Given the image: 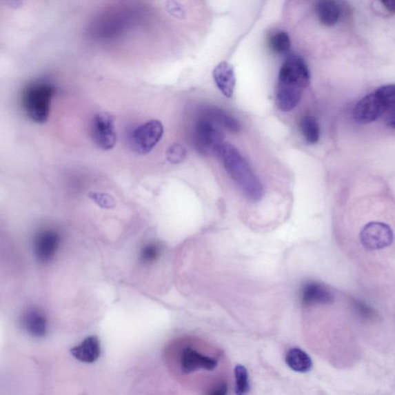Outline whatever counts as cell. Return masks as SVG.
Segmentation results:
<instances>
[{
    "instance_id": "19",
    "label": "cell",
    "mask_w": 395,
    "mask_h": 395,
    "mask_svg": "<svg viewBox=\"0 0 395 395\" xmlns=\"http://www.w3.org/2000/svg\"><path fill=\"white\" fill-rule=\"evenodd\" d=\"M269 47L276 54H287L291 48L289 34L284 31L276 32V33L270 37Z\"/></svg>"
},
{
    "instance_id": "28",
    "label": "cell",
    "mask_w": 395,
    "mask_h": 395,
    "mask_svg": "<svg viewBox=\"0 0 395 395\" xmlns=\"http://www.w3.org/2000/svg\"><path fill=\"white\" fill-rule=\"evenodd\" d=\"M390 114V118L389 120H388V122H389V125L392 128H395V112H392Z\"/></svg>"
},
{
    "instance_id": "11",
    "label": "cell",
    "mask_w": 395,
    "mask_h": 395,
    "mask_svg": "<svg viewBox=\"0 0 395 395\" xmlns=\"http://www.w3.org/2000/svg\"><path fill=\"white\" fill-rule=\"evenodd\" d=\"M26 332L36 338H41L48 333V320L41 309L30 307L26 310L21 318Z\"/></svg>"
},
{
    "instance_id": "1",
    "label": "cell",
    "mask_w": 395,
    "mask_h": 395,
    "mask_svg": "<svg viewBox=\"0 0 395 395\" xmlns=\"http://www.w3.org/2000/svg\"><path fill=\"white\" fill-rule=\"evenodd\" d=\"M310 81V70L303 58L290 56L281 68L276 87V103L282 112L292 111L300 103L303 89Z\"/></svg>"
},
{
    "instance_id": "4",
    "label": "cell",
    "mask_w": 395,
    "mask_h": 395,
    "mask_svg": "<svg viewBox=\"0 0 395 395\" xmlns=\"http://www.w3.org/2000/svg\"><path fill=\"white\" fill-rule=\"evenodd\" d=\"M222 129L204 114L197 123L194 133V143L196 150L205 156L218 155L225 144Z\"/></svg>"
},
{
    "instance_id": "22",
    "label": "cell",
    "mask_w": 395,
    "mask_h": 395,
    "mask_svg": "<svg viewBox=\"0 0 395 395\" xmlns=\"http://www.w3.org/2000/svg\"><path fill=\"white\" fill-rule=\"evenodd\" d=\"M88 196L100 208L103 210H112L115 208V199L109 194L99 192H90Z\"/></svg>"
},
{
    "instance_id": "18",
    "label": "cell",
    "mask_w": 395,
    "mask_h": 395,
    "mask_svg": "<svg viewBox=\"0 0 395 395\" xmlns=\"http://www.w3.org/2000/svg\"><path fill=\"white\" fill-rule=\"evenodd\" d=\"M301 130L309 144L314 145L320 140L321 130L318 122L312 116H304L301 121Z\"/></svg>"
},
{
    "instance_id": "17",
    "label": "cell",
    "mask_w": 395,
    "mask_h": 395,
    "mask_svg": "<svg viewBox=\"0 0 395 395\" xmlns=\"http://www.w3.org/2000/svg\"><path fill=\"white\" fill-rule=\"evenodd\" d=\"M205 114L208 116L220 128L226 129L230 132L237 133L241 131V125L239 121L222 110L212 108L207 111Z\"/></svg>"
},
{
    "instance_id": "13",
    "label": "cell",
    "mask_w": 395,
    "mask_h": 395,
    "mask_svg": "<svg viewBox=\"0 0 395 395\" xmlns=\"http://www.w3.org/2000/svg\"><path fill=\"white\" fill-rule=\"evenodd\" d=\"M212 74L220 92L227 98H232L236 88V75L231 64L228 62L219 63Z\"/></svg>"
},
{
    "instance_id": "21",
    "label": "cell",
    "mask_w": 395,
    "mask_h": 395,
    "mask_svg": "<svg viewBox=\"0 0 395 395\" xmlns=\"http://www.w3.org/2000/svg\"><path fill=\"white\" fill-rule=\"evenodd\" d=\"M236 393L245 394L250 390L249 375L247 368L242 365H237L235 369Z\"/></svg>"
},
{
    "instance_id": "16",
    "label": "cell",
    "mask_w": 395,
    "mask_h": 395,
    "mask_svg": "<svg viewBox=\"0 0 395 395\" xmlns=\"http://www.w3.org/2000/svg\"><path fill=\"white\" fill-rule=\"evenodd\" d=\"M285 360L291 370L298 373H307L312 370L313 366L310 356L299 348L290 350Z\"/></svg>"
},
{
    "instance_id": "27",
    "label": "cell",
    "mask_w": 395,
    "mask_h": 395,
    "mask_svg": "<svg viewBox=\"0 0 395 395\" xmlns=\"http://www.w3.org/2000/svg\"><path fill=\"white\" fill-rule=\"evenodd\" d=\"M387 11L395 14V0H381Z\"/></svg>"
},
{
    "instance_id": "2",
    "label": "cell",
    "mask_w": 395,
    "mask_h": 395,
    "mask_svg": "<svg viewBox=\"0 0 395 395\" xmlns=\"http://www.w3.org/2000/svg\"><path fill=\"white\" fill-rule=\"evenodd\" d=\"M218 156L221 159L225 171L245 196L255 202L262 199L261 181L236 148L225 143L220 149Z\"/></svg>"
},
{
    "instance_id": "14",
    "label": "cell",
    "mask_w": 395,
    "mask_h": 395,
    "mask_svg": "<svg viewBox=\"0 0 395 395\" xmlns=\"http://www.w3.org/2000/svg\"><path fill=\"white\" fill-rule=\"evenodd\" d=\"M301 300L306 306L329 304L334 301V296L323 285L310 282L304 285L301 291Z\"/></svg>"
},
{
    "instance_id": "12",
    "label": "cell",
    "mask_w": 395,
    "mask_h": 395,
    "mask_svg": "<svg viewBox=\"0 0 395 395\" xmlns=\"http://www.w3.org/2000/svg\"><path fill=\"white\" fill-rule=\"evenodd\" d=\"M70 354L77 361L93 364L101 357V341L97 336H89L80 345L71 348Z\"/></svg>"
},
{
    "instance_id": "25",
    "label": "cell",
    "mask_w": 395,
    "mask_h": 395,
    "mask_svg": "<svg viewBox=\"0 0 395 395\" xmlns=\"http://www.w3.org/2000/svg\"><path fill=\"white\" fill-rule=\"evenodd\" d=\"M168 8H170V12H172V14H174V16H176V17L179 18L184 17L185 11L177 2L174 1L170 2V6H168Z\"/></svg>"
},
{
    "instance_id": "24",
    "label": "cell",
    "mask_w": 395,
    "mask_h": 395,
    "mask_svg": "<svg viewBox=\"0 0 395 395\" xmlns=\"http://www.w3.org/2000/svg\"><path fill=\"white\" fill-rule=\"evenodd\" d=\"M387 108V112H395V84H389L376 90Z\"/></svg>"
},
{
    "instance_id": "9",
    "label": "cell",
    "mask_w": 395,
    "mask_h": 395,
    "mask_svg": "<svg viewBox=\"0 0 395 395\" xmlns=\"http://www.w3.org/2000/svg\"><path fill=\"white\" fill-rule=\"evenodd\" d=\"M61 243L59 232L44 229L37 233L34 242V256L39 263L47 264L53 261Z\"/></svg>"
},
{
    "instance_id": "26",
    "label": "cell",
    "mask_w": 395,
    "mask_h": 395,
    "mask_svg": "<svg viewBox=\"0 0 395 395\" xmlns=\"http://www.w3.org/2000/svg\"><path fill=\"white\" fill-rule=\"evenodd\" d=\"M227 393V386L225 384H220L216 386L210 393L211 395H223Z\"/></svg>"
},
{
    "instance_id": "3",
    "label": "cell",
    "mask_w": 395,
    "mask_h": 395,
    "mask_svg": "<svg viewBox=\"0 0 395 395\" xmlns=\"http://www.w3.org/2000/svg\"><path fill=\"white\" fill-rule=\"evenodd\" d=\"M54 94L55 88L50 83L37 81L28 84L21 96V105L26 115L37 124L46 123Z\"/></svg>"
},
{
    "instance_id": "6",
    "label": "cell",
    "mask_w": 395,
    "mask_h": 395,
    "mask_svg": "<svg viewBox=\"0 0 395 395\" xmlns=\"http://www.w3.org/2000/svg\"><path fill=\"white\" fill-rule=\"evenodd\" d=\"M92 133L95 145L101 150H112L117 142L114 116L108 112L95 114L92 123Z\"/></svg>"
},
{
    "instance_id": "23",
    "label": "cell",
    "mask_w": 395,
    "mask_h": 395,
    "mask_svg": "<svg viewBox=\"0 0 395 395\" xmlns=\"http://www.w3.org/2000/svg\"><path fill=\"white\" fill-rule=\"evenodd\" d=\"M167 159L172 164H180L186 158L187 151L185 148L181 144L174 143L168 148Z\"/></svg>"
},
{
    "instance_id": "10",
    "label": "cell",
    "mask_w": 395,
    "mask_h": 395,
    "mask_svg": "<svg viewBox=\"0 0 395 395\" xmlns=\"http://www.w3.org/2000/svg\"><path fill=\"white\" fill-rule=\"evenodd\" d=\"M179 365L181 372L188 374L200 370V369L209 372L215 370L218 361L188 347L184 348L180 354Z\"/></svg>"
},
{
    "instance_id": "8",
    "label": "cell",
    "mask_w": 395,
    "mask_h": 395,
    "mask_svg": "<svg viewBox=\"0 0 395 395\" xmlns=\"http://www.w3.org/2000/svg\"><path fill=\"white\" fill-rule=\"evenodd\" d=\"M393 239L392 229L382 223H368L360 233V241L363 247L370 250L384 249L392 243Z\"/></svg>"
},
{
    "instance_id": "7",
    "label": "cell",
    "mask_w": 395,
    "mask_h": 395,
    "mask_svg": "<svg viewBox=\"0 0 395 395\" xmlns=\"http://www.w3.org/2000/svg\"><path fill=\"white\" fill-rule=\"evenodd\" d=\"M387 112L383 99L375 90L359 101L354 109V119L359 124H369L377 121Z\"/></svg>"
},
{
    "instance_id": "5",
    "label": "cell",
    "mask_w": 395,
    "mask_h": 395,
    "mask_svg": "<svg viewBox=\"0 0 395 395\" xmlns=\"http://www.w3.org/2000/svg\"><path fill=\"white\" fill-rule=\"evenodd\" d=\"M164 134V127L159 120L149 121L135 128L129 142L132 150L139 154H147L157 145Z\"/></svg>"
},
{
    "instance_id": "15",
    "label": "cell",
    "mask_w": 395,
    "mask_h": 395,
    "mask_svg": "<svg viewBox=\"0 0 395 395\" xmlns=\"http://www.w3.org/2000/svg\"><path fill=\"white\" fill-rule=\"evenodd\" d=\"M317 18L326 27H333L338 22L341 10L336 0H319L316 6Z\"/></svg>"
},
{
    "instance_id": "20",
    "label": "cell",
    "mask_w": 395,
    "mask_h": 395,
    "mask_svg": "<svg viewBox=\"0 0 395 395\" xmlns=\"http://www.w3.org/2000/svg\"><path fill=\"white\" fill-rule=\"evenodd\" d=\"M161 247L159 243H150L141 248L139 261L143 265H150L156 262L161 255Z\"/></svg>"
}]
</instances>
